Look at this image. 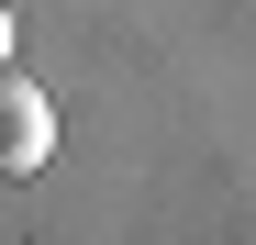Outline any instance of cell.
Returning a JSON list of instances; mask_svg holds the SVG:
<instances>
[{"label": "cell", "mask_w": 256, "mask_h": 245, "mask_svg": "<svg viewBox=\"0 0 256 245\" xmlns=\"http://www.w3.org/2000/svg\"><path fill=\"white\" fill-rule=\"evenodd\" d=\"M45 156H56V100L22 67H0V178H34Z\"/></svg>", "instance_id": "6da1fadb"}, {"label": "cell", "mask_w": 256, "mask_h": 245, "mask_svg": "<svg viewBox=\"0 0 256 245\" xmlns=\"http://www.w3.org/2000/svg\"><path fill=\"white\" fill-rule=\"evenodd\" d=\"M0 67H12V12H0Z\"/></svg>", "instance_id": "7a4b0ae2"}]
</instances>
